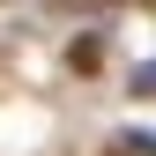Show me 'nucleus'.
<instances>
[{"label":"nucleus","mask_w":156,"mask_h":156,"mask_svg":"<svg viewBox=\"0 0 156 156\" xmlns=\"http://www.w3.org/2000/svg\"><path fill=\"white\" fill-rule=\"evenodd\" d=\"M112 156H156V134H119Z\"/></svg>","instance_id":"obj_1"},{"label":"nucleus","mask_w":156,"mask_h":156,"mask_svg":"<svg viewBox=\"0 0 156 156\" xmlns=\"http://www.w3.org/2000/svg\"><path fill=\"white\" fill-rule=\"evenodd\" d=\"M134 89H141V97H156V60H149V67H134Z\"/></svg>","instance_id":"obj_2"}]
</instances>
